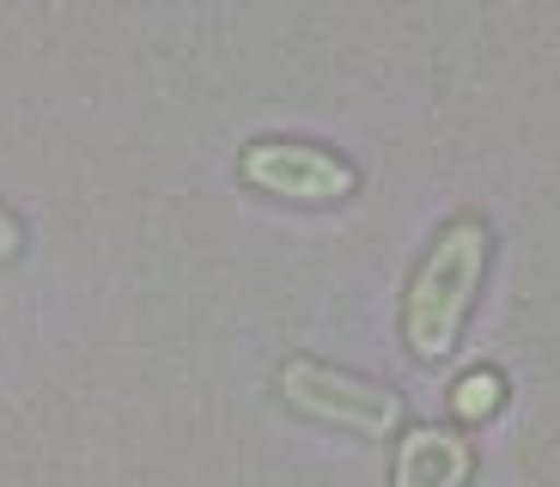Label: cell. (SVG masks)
I'll return each mask as SVG.
<instances>
[{
	"label": "cell",
	"instance_id": "obj_3",
	"mask_svg": "<svg viewBox=\"0 0 560 487\" xmlns=\"http://www.w3.org/2000/svg\"><path fill=\"white\" fill-rule=\"evenodd\" d=\"M244 183H256L262 195L299 201V208H323V201H348L360 189V165L317 140H256L238 159Z\"/></svg>",
	"mask_w": 560,
	"mask_h": 487
},
{
	"label": "cell",
	"instance_id": "obj_1",
	"mask_svg": "<svg viewBox=\"0 0 560 487\" xmlns=\"http://www.w3.org/2000/svg\"><path fill=\"white\" fill-rule=\"evenodd\" d=\"M488 220L476 213H457V220L439 225V237L427 244L415 280H408V299H402V335L415 360L439 366L457 353V335L469 323V305L481 292V275H488Z\"/></svg>",
	"mask_w": 560,
	"mask_h": 487
},
{
	"label": "cell",
	"instance_id": "obj_2",
	"mask_svg": "<svg viewBox=\"0 0 560 487\" xmlns=\"http://www.w3.org/2000/svg\"><path fill=\"white\" fill-rule=\"evenodd\" d=\"M280 396L311 420H329V427H348L360 439H390L402 427V396L378 378H360L348 366H329V360H311V353H293L280 366Z\"/></svg>",
	"mask_w": 560,
	"mask_h": 487
},
{
	"label": "cell",
	"instance_id": "obj_5",
	"mask_svg": "<svg viewBox=\"0 0 560 487\" xmlns=\"http://www.w3.org/2000/svg\"><path fill=\"white\" fill-rule=\"evenodd\" d=\"M463 415H493V408H500V378L493 372H476L469 378V384H463Z\"/></svg>",
	"mask_w": 560,
	"mask_h": 487
},
{
	"label": "cell",
	"instance_id": "obj_6",
	"mask_svg": "<svg viewBox=\"0 0 560 487\" xmlns=\"http://www.w3.org/2000/svg\"><path fill=\"white\" fill-rule=\"evenodd\" d=\"M13 251H19V220L0 208V256H13Z\"/></svg>",
	"mask_w": 560,
	"mask_h": 487
},
{
	"label": "cell",
	"instance_id": "obj_4",
	"mask_svg": "<svg viewBox=\"0 0 560 487\" xmlns=\"http://www.w3.org/2000/svg\"><path fill=\"white\" fill-rule=\"evenodd\" d=\"M476 445L451 427H408L396 445V487H469Z\"/></svg>",
	"mask_w": 560,
	"mask_h": 487
}]
</instances>
